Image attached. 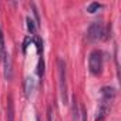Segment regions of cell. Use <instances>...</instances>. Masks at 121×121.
<instances>
[{"mask_svg":"<svg viewBox=\"0 0 121 121\" xmlns=\"http://www.w3.org/2000/svg\"><path fill=\"white\" fill-rule=\"evenodd\" d=\"M103 66H104V54L101 50L95 48L90 53L88 56V69L93 76H100L103 73Z\"/></svg>","mask_w":121,"mask_h":121,"instance_id":"6da1fadb","label":"cell"},{"mask_svg":"<svg viewBox=\"0 0 121 121\" xmlns=\"http://www.w3.org/2000/svg\"><path fill=\"white\" fill-rule=\"evenodd\" d=\"M57 69H58V84H60V95L61 101L67 104L69 97H67V70H66V61L63 58L57 60Z\"/></svg>","mask_w":121,"mask_h":121,"instance_id":"7a4b0ae2","label":"cell"},{"mask_svg":"<svg viewBox=\"0 0 121 121\" xmlns=\"http://www.w3.org/2000/svg\"><path fill=\"white\" fill-rule=\"evenodd\" d=\"M87 39H88V41H97L100 39H104V27L100 22H94L88 26Z\"/></svg>","mask_w":121,"mask_h":121,"instance_id":"3957f363","label":"cell"},{"mask_svg":"<svg viewBox=\"0 0 121 121\" xmlns=\"http://www.w3.org/2000/svg\"><path fill=\"white\" fill-rule=\"evenodd\" d=\"M110 104H111V103H107V101H104V100H100L98 107H97L95 121H103V120L107 117V114H108V111H110Z\"/></svg>","mask_w":121,"mask_h":121,"instance_id":"277c9868","label":"cell"},{"mask_svg":"<svg viewBox=\"0 0 121 121\" xmlns=\"http://www.w3.org/2000/svg\"><path fill=\"white\" fill-rule=\"evenodd\" d=\"M115 88L110 87V86H105L101 88V100L107 101V103H111L114 98H115Z\"/></svg>","mask_w":121,"mask_h":121,"instance_id":"5b68a950","label":"cell"},{"mask_svg":"<svg viewBox=\"0 0 121 121\" xmlns=\"http://www.w3.org/2000/svg\"><path fill=\"white\" fill-rule=\"evenodd\" d=\"M3 67H4V77H6V80L7 81H10L12 80V77H13V71H12V63H10V57H9V53L4 56V58H3Z\"/></svg>","mask_w":121,"mask_h":121,"instance_id":"8992f818","label":"cell"},{"mask_svg":"<svg viewBox=\"0 0 121 121\" xmlns=\"http://www.w3.org/2000/svg\"><path fill=\"white\" fill-rule=\"evenodd\" d=\"M7 121H14V103L12 94L7 97Z\"/></svg>","mask_w":121,"mask_h":121,"instance_id":"52a82bcc","label":"cell"},{"mask_svg":"<svg viewBox=\"0 0 121 121\" xmlns=\"http://www.w3.org/2000/svg\"><path fill=\"white\" fill-rule=\"evenodd\" d=\"M33 88H34V80L31 77H27L24 80V95L29 98L33 93Z\"/></svg>","mask_w":121,"mask_h":121,"instance_id":"ba28073f","label":"cell"},{"mask_svg":"<svg viewBox=\"0 0 121 121\" xmlns=\"http://www.w3.org/2000/svg\"><path fill=\"white\" fill-rule=\"evenodd\" d=\"M7 54V50H6V43H4V36H3V31L0 29V61H3L4 56Z\"/></svg>","mask_w":121,"mask_h":121,"instance_id":"9c48e42d","label":"cell"},{"mask_svg":"<svg viewBox=\"0 0 121 121\" xmlns=\"http://www.w3.org/2000/svg\"><path fill=\"white\" fill-rule=\"evenodd\" d=\"M80 118V111H78V103L76 100V97L73 98V121H78Z\"/></svg>","mask_w":121,"mask_h":121,"instance_id":"30bf717a","label":"cell"},{"mask_svg":"<svg viewBox=\"0 0 121 121\" xmlns=\"http://www.w3.org/2000/svg\"><path fill=\"white\" fill-rule=\"evenodd\" d=\"M37 74H39V77H43V76H44V60H43V57H40V60H39Z\"/></svg>","mask_w":121,"mask_h":121,"instance_id":"8fae6325","label":"cell"},{"mask_svg":"<svg viewBox=\"0 0 121 121\" xmlns=\"http://www.w3.org/2000/svg\"><path fill=\"white\" fill-rule=\"evenodd\" d=\"M34 43H36V47H37L39 54L41 56V54H43V41H41V39H40L39 36H36V37H34Z\"/></svg>","mask_w":121,"mask_h":121,"instance_id":"7c38bea8","label":"cell"},{"mask_svg":"<svg viewBox=\"0 0 121 121\" xmlns=\"http://www.w3.org/2000/svg\"><path fill=\"white\" fill-rule=\"evenodd\" d=\"M26 22H27V29H29L30 34H34V31H36V24H34V22H33L30 17H27Z\"/></svg>","mask_w":121,"mask_h":121,"instance_id":"4fadbf2b","label":"cell"},{"mask_svg":"<svg viewBox=\"0 0 121 121\" xmlns=\"http://www.w3.org/2000/svg\"><path fill=\"white\" fill-rule=\"evenodd\" d=\"M100 7H101V4H98V3H91V4L87 7V12H88V13H95Z\"/></svg>","mask_w":121,"mask_h":121,"instance_id":"5bb4252c","label":"cell"},{"mask_svg":"<svg viewBox=\"0 0 121 121\" xmlns=\"http://www.w3.org/2000/svg\"><path fill=\"white\" fill-rule=\"evenodd\" d=\"M31 9H33V13H34V17H36V24H40V17H39V12L36 9V4L31 3Z\"/></svg>","mask_w":121,"mask_h":121,"instance_id":"9a60e30c","label":"cell"},{"mask_svg":"<svg viewBox=\"0 0 121 121\" xmlns=\"http://www.w3.org/2000/svg\"><path fill=\"white\" fill-rule=\"evenodd\" d=\"M31 41V39L30 37H26L24 39V41H23V53H26V50H27V46H29V43Z\"/></svg>","mask_w":121,"mask_h":121,"instance_id":"2e32d148","label":"cell"},{"mask_svg":"<svg viewBox=\"0 0 121 121\" xmlns=\"http://www.w3.org/2000/svg\"><path fill=\"white\" fill-rule=\"evenodd\" d=\"M47 121H53L51 120V107L47 108Z\"/></svg>","mask_w":121,"mask_h":121,"instance_id":"e0dca14e","label":"cell"},{"mask_svg":"<svg viewBox=\"0 0 121 121\" xmlns=\"http://www.w3.org/2000/svg\"><path fill=\"white\" fill-rule=\"evenodd\" d=\"M81 121H87V114H86V111H81Z\"/></svg>","mask_w":121,"mask_h":121,"instance_id":"ac0fdd59","label":"cell"},{"mask_svg":"<svg viewBox=\"0 0 121 121\" xmlns=\"http://www.w3.org/2000/svg\"><path fill=\"white\" fill-rule=\"evenodd\" d=\"M36 121H40V118H39V117H37V115H36Z\"/></svg>","mask_w":121,"mask_h":121,"instance_id":"d6986e66","label":"cell"}]
</instances>
